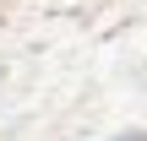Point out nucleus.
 Segmentation results:
<instances>
[{
  "label": "nucleus",
  "mask_w": 147,
  "mask_h": 141,
  "mask_svg": "<svg viewBox=\"0 0 147 141\" xmlns=\"http://www.w3.org/2000/svg\"><path fill=\"white\" fill-rule=\"evenodd\" d=\"M109 141H147V136H136V130H125V136H109Z\"/></svg>",
  "instance_id": "obj_1"
}]
</instances>
